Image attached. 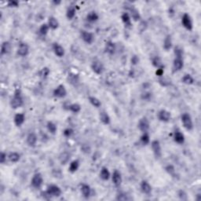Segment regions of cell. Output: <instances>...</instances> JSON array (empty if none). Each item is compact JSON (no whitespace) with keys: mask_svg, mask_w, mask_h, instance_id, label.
<instances>
[{"mask_svg":"<svg viewBox=\"0 0 201 201\" xmlns=\"http://www.w3.org/2000/svg\"><path fill=\"white\" fill-rule=\"evenodd\" d=\"M24 105V99L20 89H16L14 93V96L11 100V106L12 109H17L21 108Z\"/></svg>","mask_w":201,"mask_h":201,"instance_id":"cell-1","label":"cell"},{"mask_svg":"<svg viewBox=\"0 0 201 201\" xmlns=\"http://www.w3.org/2000/svg\"><path fill=\"white\" fill-rule=\"evenodd\" d=\"M181 121L182 123L183 126L186 130L190 131L193 129V119L191 117L190 115L187 113H185L183 114H182L181 116Z\"/></svg>","mask_w":201,"mask_h":201,"instance_id":"cell-2","label":"cell"},{"mask_svg":"<svg viewBox=\"0 0 201 201\" xmlns=\"http://www.w3.org/2000/svg\"><path fill=\"white\" fill-rule=\"evenodd\" d=\"M45 192H46V194L48 195V196L49 198L59 197L62 193L61 188L57 186V185H49Z\"/></svg>","mask_w":201,"mask_h":201,"instance_id":"cell-3","label":"cell"},{"mask_svg":"<svg viewBox=\"0 0 201 201\" xmlns=\"http://www.w3.org/2000/svg\"><path fill=\"white\" fill-rule=\"evenodd\" d=\"M182 24L183 27L188 31H192L193 30V20H192V17H190V15L187 13L183 14L182 17Z\"/></svg>","mask_w":201,"mask_h":201,"instance_id":"cell-4","label":"cell"},{"mask_svg":"<svg viewBox=\"0 0 201 201\" xmlns=\"http://www.w3.org/2000/svg\"><path fill=\"white\" fill-rule=\"evenodd\" d=\"M43 184V177L40 173H36L31 180V185L35 189H39Z\"/></svg>","mask_w":201,"mask_h":201,"instance_id":"cell-5","label":"cell"},{"mask_svg":"<svg viewBox=\"0 0 201 201\" xmlns=\"http://www.w3.org/2000/svg\"><path fill=\"white\" fill-rule=\"evenodd\" d=\"M91 69L93 72L97 75H101L105 71V66L103 63L99 60H95L91 64Z\"/></svg>","mask_w":201,"mask_h":201,"instance_id":"cell-6","label":"cell"},{"mask_svg":"<svg viewBox=\"0 0 201 201\" xmlns=\"http://www.w3.org/2000/svg\"><path fill=\"white\" fill-rule=\"evenodd\" d=\"M151 147H152V152H153L154 156L156 159H160L162 156V148L160 145V142L158 140H154L151 142Z\"/></svg>","mask_w":201,"mask_h":201,"instance_id":"cell-7","label":"cell"},{"mask_svg":"<svg viewBox=\"0 0 201 201\" xmlns=\"http://www.w3.org/2000/svg\"><path fill=\"white\" fill-rule=\"evenodd\" d=\"M53 94L58 98H65L67 96V90L63 84H60L53 90Z\"/></svg>","mask_w":201,"mask_h":201,"instance_id":"cell-8","label":"cell"},{"mask_svg":"<svg viewBox=\"0 0 201 201\" xmlns=\"http://www.w3.org/2000/svg\"><path fill=\"white\" fill-rule=\"evenodd\" d=\"M138 127L142 133L148 132L150 128V123L148 121V119L146 117L141 118L139 119V121H138Z\"/></svg>","mask_w":201,"mask_h":201,"instance_id":"cell-9","label":"cell"},{"mask_svg":"<svg viewBox=\"0 0 201 201\" xmlns=\"http://www.w3.org/2000/svg\"><path fill=\"white\" fill-rule=\"evenodd\" d=\"M80 36H81V39L83 40L84 43H87L89 45L92 44L94 43V36L93 33L85 31V30H82V31L80 32Z\"/></svg>","mask_w":201,"mask_h":201,"instance_id":"cell-10","label":"cell"},{"mask_svg":"<svg viewBox=\"0 0 201 201\" xmlns=\"http://www.w3.org/2000/svg\"><path fill=\"white\" fill-rule=\"evenodd\" d=\"M157 116L159 120L164 123H168L171 119V113L166 109H161L157 114Z\"/></svg>","mask_w":201,"mask_h":201,"instance_id":"cell-11","label":"cell"},{"mask_svg":"<svg viewBox=\"0 0 201 201\" xmlns=\"http://www.w3.org/2000/svg\"><path fill=\"white\" fill-rule=\"evenodd\" d=\"M17 53L20 57H26L29 53V46L25 43H21L17 48Z\"/></svg>","mask_w":201,"mask_h":201,"instance_id":"cell-12","label":"cell"},{"mask_svg":"<svg viewBox=\"0 0 201 201\" xmlns=\"http://www.w3.org/2000/svg\"><path fill=\"white\" fill-rule=\"evenodd\" d=\"M112 181H113V184H114L115 186H116V187H119V186H120V185L122 184L123 178H122L121 173L119 172V170H114V172H113V175H112Z\"/></svg>","mask_w":201,"mask_h":201,"instance_id":"cell-13","label":"cell"},{"mask_svg":"<svg viewBox=\"0 0 201 201\" xmlns=\"http://www.w3.org/2000/svg\"><path fill=\"white\" fill-rule=\"evenodd\" d=\"M52 47H53V50L57 57H58V58H63L65 53V49H64V47L62 45H60L58 43H53V46Z\"/></svg>","mask_w":201,"mask_h":201,"instance_id":"cell-14","label":"cell"},{"mask_svg":"<svg viewBox=\"0 0 201 201\" xmlns=\"http://www.w3.org/2000/svg\"><path fill=\"white\" fill-rule=\"evenodd\" d=\"M37 141H38L37 135H36L35 133H33V132L29 133L28 135L27 138H26V142H27L28 145L32 147V148L36 147V144H37Z\"/></svg>","mask_w":201,"mask_h":201,"instance_id":"cell-15","label":"cell"},{"mask_svg":"<svg viewBox=\"0 0 201 201\" xmlns=\"http://www.w3.org/2000/svg\"><path fill=\"white\" fill-rule=\"evenodd\" d=\"M116 44L113 43V41H108L106 42L105 45V52L109 55H113L116 53Z\"/></svg>","mask_w":201,"mask_h":201,"instance_id":"cell-16","label":"cell"},{"mask_svg":"<svg viewBox=\"0 0 201 201\" xmlns=\"http://www.w3.org/2000/svg\"><path fill=\"white\" fill-rule=\"evenodd\" d=\"M140 187H141V190H142V192L144 194L149 195L150 193H152V186H151V185L146 180L142 181Z\"/></svg>","mask_w":201,"mask_h":201,"instance_id":"cell-17","label":"cell"},{"mask_svg":"<svg viewBox=\"0 0 201 201\" xmlns=\"http://www.w3.org/2000/svg\"><path fill=\"white\" fill-rule=\"evenodd\" d=\"M184 67V62H183L182 58H175L173 62V70L174 72H179Z\"/></svg>","mask_w":201,"mask_h":201,"instance_id":"cell-18","label":"cell"},{"mask_svg":"<svg viewBox=\"0 0 201 201\" xmlns=\"http://www.w3.org/2000/svg\"><path fill=\"white\" fill-rule=\"evenodd\" d=\"M25 121V115L24 113H17L14 116V122L16 126H21Z\"/></svg>","mask_w":201,"mask_h":201,"instance_id":"cell-19","label":"cell"},{"mask_svg":"<svg viewBox=\"0 0 201 201\" xmlns=\"http://www.w3.org/2000/svg\"><path fill=\"white\" fill-rule=\"evenodd\" d=\"M130 8L128 9L130 11V18H132L135 21H138L141 20V14H140L139 11L135 8L133 6H130Z\"/></svg>","mask_w":201,"mask_h":201,"instance_id":"cell-20","label":"cell"},{"mask_svg":"<svg viewBox=\"0 0 201 201\" xmlns=\"http://www.w3.org/2000/svg\"><path fill=\"white\" fill-rule=\"evenodd\" d=\"M80 191H81L83 197L86 198V199H88L90 196V195H91L92 189H91V188H90V186L89 185L82 184L81 186H80Z\"/></svg>","mask_w":201,"mask_h":201,"instance_id":"cell-21","label":"cell"},{"mask_svg":"<svg viewBox=\"0 0 201 201\" xmlns=\"http://www.w3.org/2000/svg\"><path fill=\"white\" fill-rule=\"evenodd\" d=\"M174 141L179 145H182L185 142V135L180 130H175L174 133Z\"/></svg>","mask_w":201,"mask_h":201,"instance_id":"cell-22","label":"cell"},{"mask_svg":"<svg viewBox=\"0 0 201 201\" xmlns=\"http://www.w3.org/2000/svg\"><path fill=\"white\" fill-rule=\"evenodd\" d=\"M99 119H100V121L105 125H109L111 122V118H110L109 115L105 111L101 112L100 114H99Z\"/></svg>","mask_w":201,"mask_h":201,"instance_id":"cell-23","label":"cell"},{"mask_svg":"<svg viewBox=\"0 0 201 201\" xmlns=\"http://www.w3.org/2000/svg\"><path fill=\"white\" fill-rule=\"evenodd\" d=\"M121 19H122V21H123V23L124 24L125 27L128 28H130L132 27L131 18H130V14H128V13H126V12L123 13L121 16Z\"/></svg>","mask_w":201,"mask_h":201,"instance_id":"cell-24","label":"cell"},{"mask_svg":"<svg viewBox=\"0 0 201 201\" xmlns=\"http://www.w3.org/2000/svg\"><path fill=\"white\" fill-rule=\"evenodd\" d=\"M11 50V44L10 42L4 41L1 45V55L8 54Z\"/></svg>","mask_w":201,"mask_h":201,"instance_id":"cell-25","label":"cell"},{"mask_svg":"<svg viewBox=\"0 0 201 201\" xmlns=\"http://www.w3.org/2000/svg\"><path fill=\"white\" fill-rule=\"evenodd\" d=\"M70 158H71V155L67 152H62L58 156V160L62 165H65L66 164H68L69 162Z\"/></svg>","mask_w":201,"mask_h":201,"instance_id":"cell-26","label":"cell"},{"mask_svg":"<svg viewBox=\"0 0 201 201\" xmlns=\"http://www.w3.org/2000/svg\"><path fill=\"white\" fill-rule=\"evenodd\" d=\"M48 25H49V28L53 29V30H56L59 27V21H58V19L55 17H49L48 19Z\"/></svg>","mask_w":201,"mask_h":201,"instance_id":"cell-27","label":"cell"},{"mask_svg":"<svg viewBox=\"0 0 201 201\" xmlns=\"http://www.w3.org/2000/svg\"><path fill=\"white\" fill-rule=\"evenodd\" d=\"M173 46V42H172V38H171V36L170 35H167V36L165 37V39H164V46H163V47H164V49H165V50H170L171 48H172Z\"/></svg>","mask_w":201,"mask_h":201,"instance_id":"cell-28","label":"cell"},{"mask_svg":"<svg viewBox=\"0 0 201 201\" xmlns=\"http://www.w3.org/2000/svg\"><path fill=\"white\" fill-rule=\"evenodd\" d=\"M111 177V174L109 172V169L105 167H103L100 171V177L103 181H108Z\"/></svg>","mask_w":201,"mask_h":201,"instance_id":"cell-29","label":"cell"},{"mask_svg":"<svg viewBox=\"0 0 201 201\" xmlns=\"http://www.w3.org/2000/svg\"><path fill=\"white\" fill-rule=\"evenodd\" d=\"M75 14H76V9L75 6H70L66 11V17L68 20H72L75 17Z\"/></svg>","mask_w":201,"mask_h":201,"instance_id":"cell-30","label":"cell"},{"mask_svg":"<svg viewBox=\"0 0 201 201\" xmlns=\"http://www.w3.org/2000/svg\"><path fill=\"white\" fill-rule=\"evenodd\" d=\"M87 20L89 21V22H96V21H97L99 20V16L98 14H97V13L95 12V11H90V12H89L88 14H87Z\"/></svg>","mask_w":201,"mask_h":201,"instance_id":"cell-31","label":"cell"},{"mask_svg":"<svg viewBox=\"0 0 201 201\" xmlns=\"http://www.w3.org/2000/svg\"><path fill=\"white\" fill-rule=\"evenodd\" d=\"M79 165H80L79 160H73V161H72V162L70 163L69 167H68V170H69L71 173L76 172L77 170H78V169L79 168Z\"/></svg>","mask_w":201,"mask_h":201,"instance_id":"cell-32","label":"cell"},{"mask_svg":"<svg viewBox=\"0 0 201 201\" xmlns=\"http://www.w3.org/2000/svg\"><path fill=\"white\" fill-rule=\"evenodd\" d=\"M46 128H47L48 131L51 134V135H56L57 131H58V126L52 121L47 122V123H46Z\"/></svg>","mask_w":201,"mask_h":201,"instance_id":"cell-33","label":"cell"},{"mask_svg":"<svg viewBox=\"0 0 201 201\" xmlns=\"http://www.w3.org/2000/svg\"><path fill=\"white\" fill-rule=\"evenodd\" d=\"M8 159L11 163L15 164V163L20 161V160H21V155L17 152H12L8 155Z\"/></svg>","mask_w":201,"mask_h":201,"instance_id":"cell-34","label":"cell"},{"mask_svg":"<svg viewBox=\"0 0 201 201\" xmlns=\"http://www.w3.org/2000/svg\"><path fill=\"white\" fill-rule=\"evenodd\" d=\"M152 65H153L155 68H164V65L163 64L162 60L159 56H155L154 58H152Z\"/></svg>","mask_w":201,"mask_h":201,"instance_id":"cell-35","label":"cell"},{"mask_svg":"<svg viewBox=\"0 0 201 201\" xmlns=\"http://www.w3.org/2000/svg\"><path fill=\"white\" fill-rule=\"evenodd\" d=\"M49 73H50L49 68H48V67H44V68H43L42 69H40L38 75H39V76L40 77V78L43 79H46L48 77V75H49Z\"/></svg>","mask_w":201,"mask_h":201,"instance_id":"cell-36","label":"cell"},{"mask_svg":"<svg viewBox=\"0 0 201 201\" xmlns=\"http://www.w3.org/2000/svg\"><path fill=\"white\" fill-rule=\"evenodd\" d=\"M182 82L186 85H192L194 83V79L190 74H186L182 79Z\"/></svg>","mask_w":201,"mask_h":201,"instance_id":"cell-37","label":"cell"},{"mask_svg":"<svg viewBox=\"0 0 201 201\" xmlns=\"http://www.w3.org/2000/svg\"><path fill=\"white\" fill-rule=\"evenodd\" d=\"M88 100L90 101V103L95 108H100L101 106V102L97 97H94V96H90L88 97Z\"/></svg>","mask_w":201,"mask_h":201,"instance_id":"cell-38","label":"cell"},{"mask_svg":"<svg viewBox=\"0 0 201 201\" xmlns=\"http://www.w3.org/2000/svg\"><path fill=\"white\" fill-rule=\"evenodd\" d=\"M68 109L73 113H79L81 111V105L78 103H72L68 106Z\"/></svg>","mask_w":201,"mask_h":201,"instance_id":"cell-39","label":"cell"},{"mask_svg":"<svg viewBox=\"0 0 201 201\" xmlns=\"http://www.w3.org/2000/svg\"><path fill=\"white\" fill-rule=\"evenodd\" d=\"M140 141H141V142H142L144 145H147L150 143V137L149 135H148V132L143 133V135L140 138Z\"/></svg>","mask_w":201,"mask_h":201,"instance_id":"cell-40","label":"cell"},{"mask_svg":"<svg viewBox=\"0 0 201 201\" xmlns=\"http://www.w3.org/2000/svg\"><path fill=\"white\" fill-rule=\"evenodd\" d=\"M49 30V25H48V24H43L40 26V28H39V33H40V35H42V36H45L48 34Z\"/></svg>","mask_w":201,"mask_h":201,"instance_id":"cell-41","label":"cell"},{"mask_svg":"<svg viewBox=\"0 0 201 201\" xmlns=\"http://www.w3.org/2000/svg\"><path fill=\"white\" fill-rule=\"evenodd\" d=\"M174 53L175 55V58H182L183 57V49L181 46H176L174 49Z\"/></svg>","mask_w":201,"mask_h":201,"instance_id":"cell-42","label":"cell"},{"mask_svg":"<svg viewBox=\"0 0 201 201\" xmlns=\"http://www.w3.org/2000/svg\"><path fill=\"white\" fill-rule=\"evenodd\" d=\"M165 170L170 175L172 176V177L175 176V168H174V166L171 165V164L167 165V167H165Z\"/></svg>","mask_w":201,"mask_h":201,"instance_id":"cell-43","label":"cell"},{"mask_svg":"<svg viewBox=\"0 0 201 201\" xmlns=\"http://www.w3.org/2000/svg\"><path fill=\"white\" fill-rule=\"evenodd\" d=\"M117 200H122V201H126V200H130V198L128 196V195H126L125 193H119V194L116 196V198Z\"/></svg>","mask_w":201,"mask_h":201,"instance_id":"cell-44","label":"cell"},{"mask_svg":"<svg viewBox=\"0 0 201 201\" xmlns=\"http://www.w3.org/2000/svg\"><path fill=\"white\" fill-rule=\"evenodd\" d=\"M147 28H148V23L145 21H142L140 22L138 28L141 32H145V30H146Z\"/></svg>","mask_w":201,"mask_h":201,"instance_id":"cell-45","label":"cell"},{"mask_svg":"<svg viewBox=\"0 0 201 201\" xmlns=\"http://www.w3.org/2000/svg\"><path fill=\"white\" fill-rule=\"evenodd\" d=\"M68 80L70 81V83L72 84L75 83H78L79 82V76L78 75H75V74H69L68 75Z\"/></svg>","mask_w":201,"mask_h":201,"instance_id":"cell-46","label":"cell"},{"mask_svg":"<svg viewBox=\"0 0 201 201\" xmlns=\"http://www.w3.org/2000/svg\"><path fill=\"white\" fill-rule=\"evenodd\" d=\"M74 134V130L72 129V128L68 127L66 129H65V130L63 131L64 136L66 137V138H70L72 137Z\"/></svg>","mask_w":201,"mask_h":201,"instance_id":"cell-47","label":"cell"},{"mask_svg":"<svg viewBox=\"0 0 201 201\" xmlns=\"http://www.w3.org/2000/svg\"><path fill=\"white\" fill-rule=\"evenodd\" d=\"M177 195H178L179 198H180L181 199H182V200H187V194H186V193L184 190H179Z\"/></svg>","mask_w":201,"mask_h":201,"instance_id":"cell-48","label":"cell"},{"mask_svg":"<svg viewBox=\"0 0 201 201\" xmlns=\"http://www.w3.org/2000/svg\"><path fill=\"white\" fill-rule=\"evenodd\" d=\"M139 62H140L139 57L137 56V55H134V56L131 58V59H130V62H131V64L133 65H138V64L139 63Z\"/></svg>","mask_w":201,"mask_h":201,"instance_id":"cell-49","label":"cell"},{"mask_svg":"<svg viewBox=\"0 0 201 201\" xmlns=\"http://www.w3.org/2000/svg\"><path fill=\"white\" fill-rule=\"evenodd\" d=\"M8 157V156L4 152H1V155H0V163L2 164H4L6 162V158Z\"/></svg>","mask_w":201,"mask_h":201,"instance_id":"cell-50","label":"cell"},{"mask_svg":"<svg viewBox=\"0 0 201 201\" xmlns=\"http://www.w3.org/2000/svg\"><path fill=\"white\" fill-rule=\"evenodd\" d=\"M142 98L143 99V100H145V101L150 100V99L152 98V93H150V92L144 93V94H142Z\"/></svg>","mask_w":201,"mask_h":201,"instance_id":"cell-51","label":"cell"},{"mask_svg":"<svg viewBox=\"0 0 201 201\" xmlns=\"http://www.w3.org/2000/svg\"><path fill=\"white\" fill-rule=\"evenodd\" d=\"M7 6H8V7H18L19 2L18 1H15V0L9 1V2H7Z\"/></svg>","mask_w":201,"mask_h":201,"instance_id":"cell-52","label":"cell"},{"mask_svg":"<svg viewBox=\"0 0 201 201\" xmlns=\"http://www.w3.org/2000/svg\"><path fill=\"white\" fill-rule=\"evenodd\" d=\"M164 74V68H159L156 71V75L159 77H162Z\"/></svg>","mask_w":201,"mask_h":201,"instance_id":"cell-53","label":"cell"},{"mask_svg":"<svg viewBox=\"0 0 201 201\" xmlns=\"http://www.w3.org/2000/svg\"><path fill=\"white\" fill-rule=\"evenodd\" d=\"M52 3L55 6H58L62 3V1H60V0H53V1H52Z\"/></svg>","mask_w":201,"mask_h":201,"instance_id":"cell-54","label":"cell"}]
</instances>
